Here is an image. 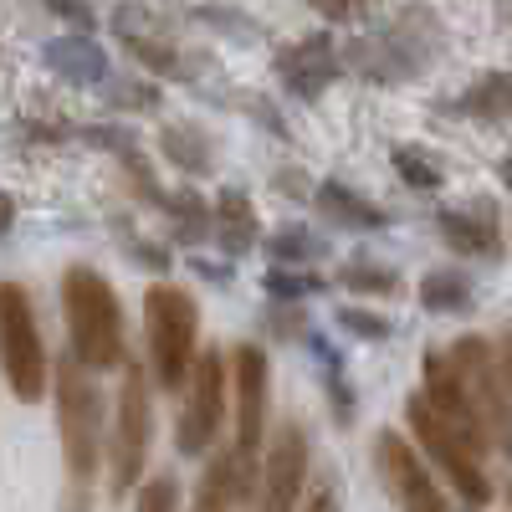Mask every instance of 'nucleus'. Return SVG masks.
Here are the masks:
<instances>
[{"instance_id":"4468645a","label":"nucleus","mask_w":512,"mask_h":512,"mask_svg":"<svg viewBox=\"0 0 512 512\" xmlns=\"http://www.w3.org/2000/svg\"><path fill=\"white\" fill-rule=\"evenodd\" d=\"M272 67H277V82L297 103H318L333 88V77L344 62H338V47H333L328 31H308V36L287 41V47H277Z\"/></svg>"},{"instance_id":"f3484780","label":"nucleus","mask_w":512,"mask_h":512,"mask_svg":"<svg viewBox=\"0 0 512 512\" xmlns=\"http://www.w3.org/2000/svg\"><path fill=\"white\" fill-rule=\"evenodd\" d=\"M313 205H318V216H323V221H333L338 231H359V236H374V231H384V226H390V210H379L374 200H364L359 190L338 185V180H323V185L313 190Z\"/></svg>"},{"instance_id":"7ed1b4c3","label":"nucleus","mask_w":512,"mask_h":512,"mask_svg":"<svg viewBox=\"0 0 512 512\" xmlns=\"http://www.w3.org/2000/svg\"><path fill=\"white\" fill-rule=\"evenodd\" d=\"M272 436V359L262 344H236L231 349V456L241 472L246 507L262 487V451Z\"/></svg>"},{"instance_id":"c03bdc74","label":"nucleus","mask_w":512,"mask_h":512,"mask_svg":"<svg viewBox=\"0 0 512 512\" xmlns=\"http://www.w3.org/2000/svg\"><path fill=\"white\" fill-rule=\"evenodd\" d=\"M466 512H482V507H466Z\"/></svg>"},{"instance_id":"dca6fc26","label":"nucleus","mask_w":512,"mask_h":512,"mask_svg":"<svg viewBox=\"0 0 512 512\" xmlns=\"http://www.w3.org/2000/svg\"><path fill=\"white\" fill-rule=\"evenodd\" d=\"M113 26H118V36H123L128 57H139V62H144L154 77H195V72H200V67H195V62H190V57L175 47V41L159 36V31H154V26H149L139 11H128V6H123V11L113 16Z\"/></svg>"},{"instance_id":"72a5a7b5","label":"nucleus","mask_w":512,"mask_h":512,"mask_svg":"<svg viewBox=\"0 0 512 512\" xmlns=\"http://www.w3.org/2000/svg\"><path fill=\"white\" fill-rule=\"evenodd\" d=\"M338 502H344V492H338V477H333V472H313V482H308L303 507H297V512H338Z\"/></svg>"},{"instance_id":"c85d7f7f","label":"nucleus","mask_w":512,"mask_h":512,"mask_svg":"<svg viewBox=\"0 0 512 512\" xmlns=\"http://www.w3.org/2000/svg\"><path fill=\"white\" fill-rule=\"evenodd\" d=\"M277 303H308V297H318L328 282L318 277V272H308V267H282V262H272V272H267V282H262Z\"/></svg>"},{"instance_id":"412c9836","label":"nucleus","mask_w":512,"mask_h":512,"mask_svg":"<svg viewBox=\"0 0 512 512\" xmlns=\"http://www.w3.org/2000/svg\"><path fill=\"white\" fill-rule=\"evenodd\" d=\"M415 297H420L425 313H446V318L477 308V287H472V277H466L461 267H436V272H425L420 287H415Z\"/></svg>"},{"instance_id":"ea45409f","label":"nucleus","mask_w":512,"mask_h":512,"mask_svg":"<svg viewBox=\"0 0 512 512\" xmlns=\"http://www.w3.org/2000/svg\"><path fill=\"white\" fill-rule=\"evenodd\" d=\"M57 512H93V492H77V487H62V507Z\"/></svg>"},{"instance_id":"a211bd4d","label":"nucleus","mask_w":512,"mask_h":512,"mask_svg":"<svg viewBox=\"0 0 512 512\" xmlns=\"http://www.w3.org/2000/svg\"><path fill=\"white\" fill-rule=\"evenodd\" d=\"M216 246L231 256V262H241V256L256 251V236H262V226H256V205L241 185H226L216 200Z\"/></svg>"},{"instance_id":"4be33fe9","label":"nucleus","mask_w":512,"mask_h":512,"mask_svg":"<svg viewBox=\"0 0 512 512\" xmlns=\"http://www.w3.org/2000/svg\"><path fill=\"white\" fill-rule=\"evenodd\" d=\"M164 216H169V236H175L180 246H205L210 236H216V205H210L205 195H195V190L164 195Z\"/></svg>"},{"instance_id":"37998d69","label":"nucleus","mask_w":512,"mask_h":512,"mask_svg":"<svg viewBox=\"0 0 512 512\" xmlns=\"http://www.w3.org/2000/svg\"><path fill=\"white\" fill-rule=\"evenodd\" d=\"M502 507L512 512V461H507V477H502Z\"/></svg>"},{"instance_id":"aec40b11","label":"nucleus","mask_w":512,"mask_h":512,"mask_svg":"<svg viewBox=\"0 0 512 512\" xmlns=\"http://www.w3.org/2000/svg\"><path fill=\"white\" fill-rule=\"evenodd\" d=\"M241 507H246V497H241V472H236L231 446L226 451H210L205 456V472L195 482L190 512H241Z\"/></svg>"},{"instance_id":"c9c22d12","label":"nucleus","mask_w":512,"mask_h":512,"mask_svg":"<svg viewBox=\"0 0 512 512\" xmlns=\"http://www.w3.org/2000/svg\"><path fill=\"white\" fill-rule=\"evenodd\" d=\"M123 246H128V256H134L139 267H149V272H169V251H164V246H154L149 236L123 231Z\"/></svg>"},{"instance_id":"bb28decb","label":"nucleus","mask_w":512,"mask_h":512,"mask_svg":"<svg viewBox=\"0 0 512 512\" xmlns=\"http://www.w3.org/2000/svg\"><path fill=\"white\" fill-rule=\"evenodd\" d=\"M267 256L282 267H313L318 256H328V241L313 226H277L267 236Z\"/></svg>"},{"instance_id":"a19ab883","label":"nucleus","mask_w":512,"mask_h":512,"mask_svg":"<svg viewBox=\"0 0 512 512\" xmlns=\"http://www.w3.org/2000/svg\"><path fill=\"white\" fill-rule=\"evenodd\" d=\"M16 226V195L11 190H0V236H6Z\"/></svg>"},{"instance_id":"39448f33","label":"nucleus","mask_w":512,"mask_h":512,"mask_svg":"<svg viewBox=\"0 0 512 512\" xmlns=\"http://www.w3.org/2000/svg\"><path fill=\"white\" fill-rule=\"evenodd\" d=\"M405 431H410V441L420 446V456L446 477V487H451L466 507H487V502L497 497V482H492V472H487V451L466 441L420 390L405 395Z\"/></svg>"},{"instance_id":"20e7f679","label":"nucleus","mask_w":512,"mask_h":512,"mask_svg":"<svg viewBox=\"0 0 512 512\" xmlns=\"http://www.w3.org/2000/svg\"><path fill=\"white\" fill-rule=\"evenodd\" d=\"M154 374L149 364H123L118 395H113V420H108V497L123 502L139 492L149 472V446H154Z\"/></svg>"},{"instance_id":"4c0bfd02","label":"nucleus","mask_w":512,"mask_h":512,"mask_svg":"<svg viewBox=\"0 0 512 512\" xmlns=\"http://www.w3.org/2000/svg\"><path fill=\"white\" fill-rule=\"evenodd\" d=\"M190 267L205 277V282H216V287H231V256H226V262H205V256H190Z\"/></svg>"},{"instance_id":"423d86ee","label":"nucleus","mask_w":512,"mask_h":512,"mask_svg":"<svg viewBox=\"0 0 512 512\" xmlns=\"http://www.w3.org/2000/svg\"><path fill=\"white\" fill-rule=\"evenodd\" d=\"M144 344L149 374L164 395L185 390V379L200 359V303L180 282H154L144 292Z\"/></svg>"},{"instance_id":"b1692460","label":"nucleus","mask_w":512,"mask_h":512,"mask_svg":"<svg viewBox=\"0 0 512 512\" xmlns=\"http://www.w3.org/2000/svg\"><path fill=\"white\" fill-rule=\"evenodd\" d=\"M159 154L175 169H185L190 180L210 175V164H216V149H210L205 128H195V123H164L159 128Z\"/></svg>"},{"instance_id":"473e14b6","label":"nucleus","mask_w":512,"mask_h":512,"mask_svg":"<svg viewBox=\"0 0 512 512\" xmlns=\"http://www.w3.org/2000/svg\"><path fill=\"white\" fill-rule=\"evenodd\" d=\"M267 328H272V338H308L313 333L303 303H277V297H272V308H267Z\"/></svg>"},{"instance_id":"ddd939ff","label":"nucleus","mask_w":512,"mask_h":512,"mask_svg":"<svg viewBox=\"0 0 512 512\" xmlns=\"http://www.w3.org/2000/svg\"><path fill=\"white\" fill-rule=\"evenodd\" d=\"M420 395L431 400L456 431L472 441V446H482L487 456H492V441H487V425H482V415H477V405H472V395H466V379H461V369H456V359H451V349H425L420 354Z\"/></svg>"},{"instance_id":"f8f14e48","label":"nucleus","mask_w":512,"mask_h":512,"mask_svg":"<svg viewBox=\"0 0 512 512\" xmlns=\"http://www.w3.org/2000/svg\"><path fill=\"white\" fill-rule=\"evenodd\" d=\"M451 359L466 379V395H472L482 425H487V441L502 461H512V395L502 384V364H497V344L482 333H461L451 344Z\"/></svg>"},{"instance_id":"79ce46f5","label":"nucleus","mask_w":512,"mask_h":512,"mask_svg":"<svg viewBox=\"0 0 512 512\" xmlns=\"http://www.w3.org/2000/svg\"><path fill=\"white\" fill-rule=\"evenodd\" d=\"M497 175H502V185H507V190H512V149H507V154H502V159H497Z\"/></svg>"},{"instance_id":"f704fd0d","label":"nucleus","mask_w":512,"mask_h":512,"mask_svg":"<svg viewBox=\"0 0 512 512\" xmlns=\"http://www.w3.org/2000/svg\"><path fill=\"white\" fill-rule=\"evenodd\" d=\"M108 98L118 108H134V113H154L159 108V88H154V82H118Z\"/></svg>"},{"instance_id":"a18cd8bd","label":"nucleus","mask_w":512,"mask_h":512,"mask_svg":"<svg viewBox=\"0 0 512 512\" xmlns=\"http://www.w3.org/2000/svg\"><path fill=\"white\" fill-rule=\"evenodd\" d=\"M507 21H512V6H507Z\"/></svg>"},{"instance_id":"1a4fd4ad","label":"nucleus","mask_w":512,"mask_h":512,"mask_svg":"<svg viewBox=\"0 0 512 512\" xmlns=\"http://www.w3.org/2000/svg\"><path fill=\"white\" fill-rule=\"evenodd\" d=\"M0 374L21 405H41V395L52 390V359L21 282H0Z\"/></svg>"},{"instance_id":"9b49d317","label":"nucleus","mask_w":512,"mask_h":512,"mask_svg":"<svg viewBox=\"0 0 512 512\" xmlns=\"http://www.w3.org/2000/svg\"><path fill=\"white\" fill-rule=\"evenodd\" d=\"M313 482V436L297 415H282L262 451V487L251 512H297Z\"/></svg>"},{"instance_id":"2eb2a0df","label":"nucleus","mask_w":512,"mask_h":512,"mask_svg":"<svg viewBox=\"0 0 512 512\" xmlns=\"http://www.w3.org/2000/svg\"><path fill=\"white\" fill-rule=\"evenodd\" d=\"M436 231L456 256H477V262H497L502 256V216L487 195L466 200V205H446L436 216Z\"/></svg>"},{"instance_id":"5701e85b","label":"nucleus","mask_w":512,"mask_h":512,"mask_svg":"<svg viewBox=\"0 0 512 512\" xmlns=\"http://www.w3.org/2000/svg\"><path fill=\"white\" fill-rule=\"evenodd\" d=\"M451 108L477 123H512V72H482Z\"/></svg>"},{"instance_id":"e433bc0d","label":"nucleus","mask_w":512,"mask_h":512,"mask_svg":"<svg viewBox=\"0 0 512 512\" xmlns=\"http://www.w3.org/2000/svg\"><path fill=\"white\" fill-rule=\"evenodd\" d=\"M47 6H52L62 21H72V26H82V31H93V6H88V0H47Z\"/></svg>"},{"instance_id":"a878e982","label":"nucleus","mask_w":512,"mask_h":512,"mask_svg":"<svg viewBox=\"0 0 512 512\" xmlns=\"http://www.w3.org/2000/svg\"><path fill=\"white\" fill-rule=\"evenodd\" d=\"M333 287L344 292H359V297H405V277L395 267H379V262H344L333 272Z\"/></svg>"},{"instance_id":"6e6552de","label":"nucleus","mask_w":512,"mask_h":512,"mask_svg":"<svg viewBox=\"0 0 512 512\" xmlns=\"http://www.w3.org/2000/svg\"><path fill=\"white\" fill-rule=\"evenodd\" d=\"M436 57H441V21H436L431 11H420V6L400 11L379 36L354 41V52H349V62H354L369 82H384V88L420 77Z\"/></svg>"},{"instance_id":"f257e3e1","label":"nucleus","mask_w":512,"mask_h":512,"mask_svg":"<svg viewBox=\"0 0 512 512\" xmlns=\"http://www.w3.org/2000/svg\"><path fill=\"white\" fill-rule=\"evenodd\" d=\"M52 395H57V436H62V472L67 487L93 492L98 466L108 461V431H103V390L88 364L67 354L52 369Z\"/></svg>"},{"instance_id":"f03ea898","label":"nucleus","mask_w":512,"mask_h":512,"mask_svg":"<svg viewBox=\"0 0 512 512\" xmlns=\"http://www.w3.org/2000/svg\"><path fill=\"white\" fill-rule=\"evenodd\" d=\"M62 318H67V338H72L77 364H88L93 374H108V369L128 364L123 308H118L113 282L98 267L72 262L62 272Z\"/></svg>"},{"instance_id":"c756f323","label":"nucleus","mask_w":512,"mask_h":512,"mask_svg":"<svg viewBox=\"0 0 512 512\" xmlns=\"http://www.w3.org/2000/svg\"><path fill=\"white\" fill-rule=\"evenodd\" d=\"M333 323L344 328V333H354V338H364V344H384V338H395V323L384 318V313H374V308H359V303H344L333 313Z\"/></svg>"},{"instance_id":"6ab92c4d","label":"nucleus","mask_w":512,"mask_h":512,"mask_svg":"<svg viewBox=\"0 0 512 512\" xmlns=\"http://www.w3.org/2000/svg\"><path fill=\"white\" fill-rule=\"evenodd\" d=\"M41 62H47L57 77L67 82H82V88H93V82H108V52L98 41L82 31V36H57L41 47Z\"/></svg>"},{"instance_id":"9d476101","label":"nucleus","mask_w":512,"mask_h":512,"mask_svg":"<svg viewBox=\"0 0 512 512\" xmlns=\"http://www.w3.org/2000/svg\"><path fill=\"white\" fill-rule=\"evenodd\" d=\"M369 461H374L379 487L390 492V502L400 512H451V502H446V492L436 482V466L420 456V446L405 431L379 425L374 441H369Z\"/></svg>"},{"instance_id":"58836bf2","label":"nucleus","mask_w":512,"mask_h":512,"mask_svg":"<svg viewBox=\"0 0 512 512\" xmlns=\"http://www.w3.org/2000/svg\"><path fill=\"white\" fill-rule=\"evenodd\" d=\"M492 344H497V364H502V384H507V395H512V323L492 338Z\"/></svg>"},{"instance_id":"0eeeda50","label":"nucleus","mask_w":512,"mask_h":512,"mask_svg":"<svg viewBox=\"0 0 512 512\" xmlns=\"http://www.w3.org/2000/svg\"><path fill=\"white\" fill-rule=\"evenodd\" d=\"M231 420V354L200 349L185 390H180V415H175V451L190 461H205L216 451L221 431Z\"/></svg>"},{"instance_id":"393cba45","label":"nucleus","mask_w":512,"mask_h":512,"mask_svg":"<svg viewBox=\"0 0 512 512\" xmlns=\"http://www.w3.org/2000/svg\"><path fill=\"white\" fill-rule=\"evenodd\" d=\"M308 344H313V354H318V364H323V390H328V410H333V420L344 425H354V415H359V395H354V384H349V374H344V359H338L318 333H308Z\"/></svg>"},{"instance_id":"2f4dec72","label":"nucleus","mask_w":512,"mask_h":512,"mask_svg":"<svg viewBox=\"0 0 512 512\" xmlns=\"http://www.w3.org/2000/svg\"><path fill=\"white\" fill-rule=\"evenodd\" d=\"M308 6L323 21H333V26H359V21H369L379 11V0H308Z\"/></svg>"},{"instance_id":"cd10ccee","label":"nucleus","mask_w":512,"mask_h":512,"mask_svg":"<svg viewBox=\"0 0 512 512\" xmlns=\"http://www.w3.org/2000/svg\"><path fill=\"white\" fill-rule=\"evenodd\" d=\"M390 164H395V175H400L410 190H420V195H436V190L446 185L441 159H436L431 149H420V144H395V149H390Z\"/></svg>"},{"instance_id":"7c9ffc66","label":"nucleus","mask_w":512,"mask_h":512,"mask_svg":"<svg viewBox=\"0 0 512 512\" xmlns=\"http://www.w3.org/2000/svg\"><path fill=\"white\" fill-rule=\"evenodd\" d=\"M134 512H180V477L175 472H154L134 492Z\"/></svg>"}]
</instances>
